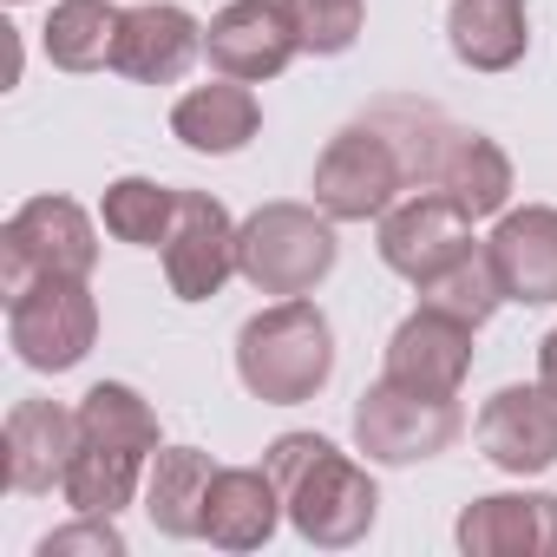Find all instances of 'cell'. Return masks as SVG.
Returning <instances> with one entry per match:
<instances>
[{
    "mask_svg": "<svg viewBox=\"0 0 557 557\" xmlns=\"http://www.w3.org/2000/svg\"><path fill=\"white\" fill-rule=\"evenodd\" d=\"M466 249H472V216L446 190H420L381 216V262L394 275H407L413 289L426 275H440L446 262H459Z\"/></svg>",
    "mask_w": 557,
    "mask_h": 557,
    "instance_id": "obj_11",
    "label": "cell"
},
{
    "mask_svg": "<svg viewBox=\"0 0 557 557\" xmlns=\"http://www.w3.org/2000/svg\"><path fill=\"white\" fill-rule=\"evenodd\" d=\"M472 374V322H453L440 309H413L394 342H387V381L433 394V400H459Z\"/></svg>",
    "mask_w": 557,
    "mask_h": 557,
    "instance_id": "obj_14",
    "label": "cell"
},
{
    "mask_svg": "<svg viewBox=\"0 0 557 557\" xmlns=\"http://www.w3.org/2000/svg\"><path fill=\"white\" fill-rule=\"evenodd\" d=\"M99 216H106V230H112L119 243H132V249H164L171 216H177V190H164V184H151V177H119V184H106Z\"/></svg>",
    "mask_w": 557,
    "mask_h": 557,
    "instance_id": "obj_25",
    "label": "cell"
},
{
    "mask_svg": "<svg viewBox=\"0 0 557 557\" xmlns=\"http://www.w3.org/2000/svg\"><path fill=\"white\" fill-rule=\"evenodd\" d=\"M203 53H210V66L223 79H243V86L275 79L302 53L289 0H230V8L203 27Z\"/></svg>",
    "mask_w": 557,
    "mask_h": 557,
    "instance_id": "obj_10",
    "label": "cell"
},
{
    "mask_svg": "<svg viewBox=\"0 0 557 557\" xmlns=\"http://www.w3.org/2000/svg\"><path fill=\"white\" fill-rule=\"evenodd\" d=\"M275 492H283V518L322 544V550H348L374 531L381 492L368 479V466H355L342 446H329L322 433H283L262 453Z\"/></svg>",
    "mask_w": 557,
    "mask_h": 557,
    "instance_id": "obj_1",
    "label": "cell"
},
{
    "mask_svg": "<svg viewBox=\"0 0 557 557\" xmlns=\"http://www.w3.org/2000/svg\"><path fill=\"white\" fill-rule=\"evenodd\" d=\"M537 387H544V394H557V329L537 342Z\"/></svg>",
    "mask_w": 557,
    "mask_h": 557,
    "instance_id": "obj_28",
    "label": "cell"
},
{
    "mask_svg": "<svg viewBox=\"0 0 557 557\" xmlns=\"http://www.w3.org/2000/svg\"><path fill=\"white\" fill-rule=\"evenodd\" d=\"M151 453H158V413L125 381H99L79 400V459L66 472V505L119 518L138 498Z\"/></svg>",
    "mask_w": 557,
    "mask_h": 557,
    "instance_id": "obj_2",
    "label": "cell"
},
{
    "mask_svg": "<svg viewBox=\"0 0 557 557\" xmlns=\"http://www.w3.org/2000/svg\"><path fill=\"white\" fill-rule=\"evenodd\" d=\"M99 262V230L73 197H34L0 230V289L21 302L34 283H86Z\"/></svg>",
    "mask_w": 557,
    "mask_h": 557,
    "instance_id": "obj_5",
    "label": "cell"
},
{
    "mask_svg": "<svg viewBox=\"0 0 557 557\" xmlns=\"http://www.w3.org/2000/svg\"><path fill=\"white\" fill-rule=\"evenodd\" d=\"M407 171L433 190H446L472 223L498 216L511 203V158L485 132H433L426 151H407Z\"/></svg>",
    "mask_w": 557,
    "mask_h": 557,
    "instance_id": "obj_12",
    "label": "cell"
},
{
    "mask_svg": "<svg viewBox=\"0 0 557 557\" xmlns=\"http://www.w3.org/2000/svg\"><path fill=\"white\" fill-rule=\"evenodd\" d=\"M236 374L262 407H302L335 374V329L315 302L283 296L275 309L249 315L236 335Z\"/></svg>",
    "mask_w": 557,
    "mask_h": 557,
    "instance_id": "obj_3",
    "label": "cell"
},
{
    "mask_svg": "<svg viewBox=\"0 0 557 557\" xmlns=\"http://www.w3.org/2000/svg\"><path fill=\"white\" fill-rule=\"evenodd\" d=\"M119 27H125V8H112V0H60L40 47L60 73H99L119 53Z\"/></svg>",
    "mask_w": 557,
    "mask_h": 557,
    "instance_id": "obj_23",
    "label": "cell"
},
{
    "mask_svg": "<svg viewBox=\"0 0 557 557\" xmlns=\"http://www.w3.org/2000/svg\"><path fill=\"white\" fill-rule=\"evenodd\" d=\"M459 407L453 400H433V394H413L400 381H374L355 407V446L381 466H420L433 453H446L459 440Z\"/></svg>",
    "mask_w": 557,
    "mask_h": 557,
    "instance_id": "obj_7",
    "label": "cell"
},
{
    "mask_svg": "<svg viewBox=\"0 0 557 557\" xmlns=\"http://www.w3.org/2000/svg\"><path fill=\"white\" fill-rule=\"evenodd\" d=\"M485 256L505 283V302H524V309L557 302V210L550 203H524V210L498 216Z\"/></svg>",
    "mask_w": 557,
    "mask_h": 557,
    "instance_id": "obj_17",
    "label": "cell"
},
{
    "mask_svg": "<svg viewBox=\"0 0 557 557\" xmlns=\"http://www.w3.org/2000/svg\"><path fill=\"white\" fill-rule=\"evenodd\" d=\"M466 557H557V492H492L453 524Z\"/></svg>",
    "mask_w": 557,
    "mask_h": 557,
    "instance_id": "obj_15",
    "label": "cell"
},
{
    "mask_svg": "<svg viewBox=\"0 0 557 557\" xmlns=\"http://www.w3.org/2000/svg\"><path fill=\"white\" fill-rule=\"evenodd\" d=\"M479 453L511 472V479H537L557 466V394L544 387H498L479 407Z\"/></svg>",
    "mask_w": 557,
    "mask_h": 557,
    "instance_id": "obj_13",
    "label": "cell"
},
{
    "mask_svg": "<svg viewBox=\"0 0 557 557\" xmlns=\"http://www.w3.org/2000/svg\"><path fill=\"white\" fill-rule=\"evenodd\" d=\"M0 459H8L14 492L66 485V472L79 459V413H66L60 400H14L8 426H0Z\"/></svg>",
    "mask_w": 557,
    "mask_h": 557,
    "instance_id": "obj_16",
    "label": "cell"
},
{
    "mask_svg": "<svg viewBox=\"0 0 557 557\" xmlns=\"http://www.w3.org/2000/svg\"><path fill=\"white\" fill-rule=\"evenodd\" d=\"M335 269V216L315 203H262L236 223V275L262 296H309Z\"/></svg>",
    "mask_w": 557,
    "mask_h": 557,
    "instance_id": "obj_4",
    "label": "cell"
},
{
    "mask_svg": "<svg viewBox=\"0 0 557 557\" xmlns=\"http://www.w3.org/2000/svg\"><path fill=\"white\" fill-rule=\"evenodd\" d=\"M289 21H296V40L302 53H348L361 40V21H368V0H289Z\"/></svg>",
    "mask_w": 557,
    "mask_h": 557,
    "instance_id": "obj_26",
    "label": "cell"
},
{
    "mask_svg": "<svg viewBox=\"0 0 557 557\" xmlns=\"http://www.w3.org/2000/svg\"><path fill=\"white\" fill-rule=\"evenodd\" d=\"M73 550H86V557H125V531H119V518H106V511H79L73 524H60V531L40 537V557H73Z\"/></svg>",
    "mask_w": 557,
    "mask_h": 557,
    "instance_id": "obj_27",
    "label": "cell"
},
{
    "mask_svg": "<svg viewBox=\"0 0 557 557\" xmlns=\"http://www.w3.org/2000/svg\"><path fill=\"white\" fill-rule=\"evenodd\" d=\"M14 8H21V0H14Z\"/></svg>",
    "mask_w": 557,
    "mask_h": 557,
    "instance_id": "obj_29",
    "label": "cell"
},
{
    "mask_svg": "<svg viewBox=\"0 0 557 557\" xmlns=\"http://www.w3.org/2000/svg\"><path fill=\"white\" fill-rule=\"evenodd\" d=\"M256 125H262L256 92H249L243 79H223V73H216V86H190V92L171 106V132H177V145H190V151H203V158H230V151H243V145L256 138Z\"/></svg>",
    "mask_w": 557,
    "mask_h": 557,
    "instance_id": "obj_20",
    "label": "cell"
},
{
    "mask_svg": "<svg viewBox=\"0 0 557 557\" xmlns=\"http://www.w3.org/2000/svg\"><path fill=\"white\" fill-rule=\"evenodd\" d=\"M210 479H216V459L197 453V446H164V453H151V472H145V518H151L164 537H203Z\"/></svg>",
    "mask_w": 557,
    "mask_h": 557,
    "instance_id": "obj_22",
    "label": "cell"
},
{
    "mask_svg": "<svg viewBox=\"0 0 557 557\" xmlns=\"http://www.w3.org/2000/svg\"><path fill=\"white\" fill-rule=\"evenodd\" d=\"M498 302H505V283H498V269H492L485 249H466L459 262H446L440 275L420 283V309H440V315L472 322V329H485L498 315Z\"/></svg>",
    "mask_w": 557,
    "mask_h": 557,
    "instance_id": "obj_24",
    "label": "cell"
},
{
    "mask_svg": "<svg viewBox=\"0 0 557 557\" xmlns=\"http://www.w3.org/2000/svg\"><path fill=\"white\" fill-rule=\"evenodd\" d=\"M283 518V492H275L269 466H216L210 498H203V537L216 550H256L275 537Z\"/></svg>",
    "mask_w": 557,
    "mask_h": 557,
    "instance_id": "obj_19",
    "label": "cell"
},
{
    "mask_svg": "<svg viewBox=\"0 0 557 557\" xmlns=\"http://www.w3.org/2000/svg\"><path fill=\"white\" fill-rule=\"evenodd\" d=\"M8 342L27 368L66 374L99 342V302L86 283H34L21 302H8Z\"/></svg>",
    "mask_w": 557,
    "mask_h": 557,
    "instance_id": "obj_8",
    "label": "cell"
},
{
    "mask_svg": "<svg viewBox=\"0 0 557 557\" xmlns=\"http://www.w3.org/2000/svg\"><path fill=\"white\" fill-rule=\"evenodd\" d=\"M236 275V223L210 190H177V216L164 236V283L177 302H210Z\"/></svg>",
    "mask_w": 557,
    "mask_h": 557,
    "instance_id": "obj_9",
    "label": "cell"
},
{
    "mask_svg": "<svg viewBox=\"0 0 557 557\" xmlns=\"http://www.w3.org/2000/svg\"><path fill=\"white\" fill-rule=\"evenodd\" d=\"M453 60L472 73H511L531 47V8L524 0H453L446 14Z\"/></svg>",
    "mask_w": 557,
    "mask_h": 557,
    "instance_id": "obj_21",
    "label": "cell"
},
{
    "mask_svg": "<svg viewBox=\"0 0 557 557\" xmlns=\"http://www.w3.org/2000/svg\"><path fill=\"white\" fill-rule=\"evenodd\" d=\"M407 151L381 132V125H348L329 138V151L315 158V203L335 223H368L387 216L394 197L407 190Z\"/></svg>",
    "mask_w": 557,
    "mask_h": 557,
    "instance_id": "obj_6",
    "label": "cell"
},
{
    "mask_svg": "<svg viewBox=\"0 0 557 557\" xmlns=\"http://www.w3.org/2000/svg\"><path fill=\"white\" fill-rule=\"evenodd\" d=\"M197 53H203V27L184 8H171V0H145V8H125L112 73H125L138 86H177Z\"/></svg>",
    "mask_w": 557,
    "mask_h": 557,
    "instance_id": "obj_18",
    "label": "cell"
}]
</instances>
